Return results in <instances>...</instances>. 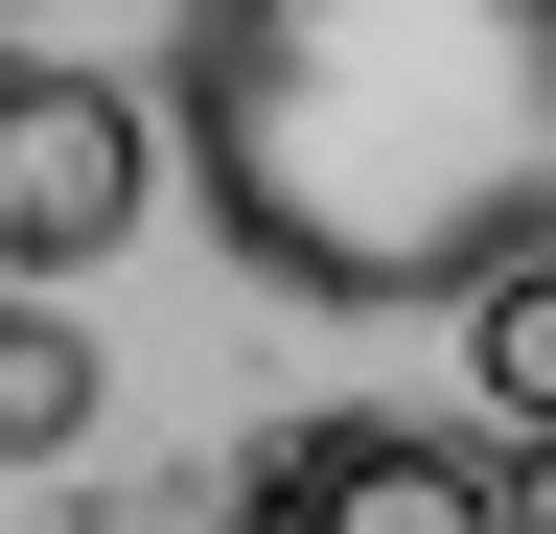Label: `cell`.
I'll return each instance as SVG.
<instances>
[{"instance_id": "6da1fadb", "label": "cell", "mask_w": 556, "mask_h": 534, "mask_svg": "<svg viewBox=\"0 0 556 534\" xmlns=\"http://www.w3.org/2000/svg\"><path fill=\"white\" fill-rule=\"evenodd\" d=\"M163 140L255 302L464 325L556 256V0H163Z\"/></svg>"}, {"instance_id": "7a4b0ae2", "label": "cell", "mask_w": 556, "mask_h": 534, "mask_svg": "<svg viewBox=\"0 0 556 534\" xmlns=\"http://www.w3.org/2000/svg\"><path fill=\"white\" fill-rule=\"evenodd\" d=\"M163 186H186V140H163L139 71H93V47H0V280H24V302H70L93 256H139Z\"/></svg>"}, {"instance_id": "3957f363", "label": "cell", "mask_w": 556, "mask_h": 534, "mask_svg": "<svg viewBox=\"0 0 556 534\" xmlns=\"http://www.w3.org/2000/svg\"><path fill=\"white\" fill-rule=\"evenodd\" d=\"M232 534H510V442L486 419H255Z\"/></svg>"}, {"instance_id": "277c9868", "label": "cell", "mask_w": 556, "mask_h": 534, "mask_svg": "<svg viewBox=\"0 0 556 534\" xmlns=\"http://www.w3.org/2000/svg\"><path fill=\"white\" fill-rule=\"evenodd\" d=\"M116 419V372H93V325H70V302H24V280H0V464H70V442H93Z\"/></svg>"}, {"instance_id": "5b68a950", "label": "cell", "mask_w": 556, "mask_h": 534, "mask_svg": "<svg viewBox=\"0 0 556 534\" xmlns=\"http://www.w3.org/2000/svg\"><path fill=\"white\" fill-rule=\"evenodd\" d=\"M464 419L486 442H556V256H510V280L464 302Z\"/></svg>"}, {"instance_id": "8992f818", "label": "cell", "mask_w": 556, "mask_h": 534, "mask_svg": "<svg viewBox=\"0 0 556 534\" xmlns=\"http://www.w3.org/2000/svg\"><path fill=\"white\" fill-rule=\"evenodd\" d=\"M510 534H556V442H510Z\"/></svg>"}]
</instances>
